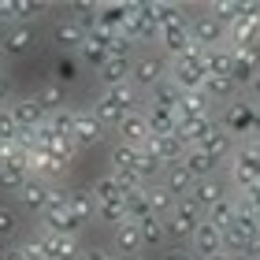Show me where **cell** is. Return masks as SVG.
<instances>
[{
    "instance_id": "6da1fadb",
    "label": "cell",
    "mask_w": 260,
    "mask_h": 260,
    "mask_svg": "<svg viewBox=\"0 0 260 260\" xmlns=\"http://www.w3.org/2000/svg\"><path fill=\"white\" fill-rule=\"evenodd\" d=\"M160 34V0H141V4H130V19L123 26V38L130 45L138 41H152Z\"/></svg>"
},
{
    "instance_id": "7a4b0ae2",
    "label": "cell",
    "mask_w": 260,
    "mask_h": 260,
    "mask_svg": "<svg viewBox=\"0 0 260 260\" xmlns=\"http://www.w3.org/2000/svg\"><path fill=\"white\" fill-rule=\"evenodd\" d=\"M41 231H49V234H78L82 223L71 216V208H67V190H60V186H52L49 190V201H45V208H41Z\"/></svg>"
},
{
    "instance_id": "3957f363",
    "label": "cell",
    "mask_w": 260,
    "mask_h": 260,
    "mask_svg": "<svg viewBox=\"0 0 260 260\" xmlns=\"http://www.w3.org/2000/svg\"><path fill=\"white\" fill-rule=\"evenodd\" d=\"M168 71H171V60H168V56L145 52V56H134V63H130V82H134V86L149 97L160 82H168Z\"/></svg>"
},
{
    "instance_id": "277c9868",
    "label": "cell",
    "mask_w": 260,
    "mask_h": 260,
    "mask_svg": "<svg viewBox=\"0 0 260 260\" xmlns=\"http://www.w3.org/2000/svg\"><path fill=\"white\" fill-rule=\"evenodd\" d=\"M168 78H171L182 93L201 89V86H205V49H197V45H193L190 52H182L179 60H171Z\"/></svg>"
},
{
    "instance_id": "5b68a950",
    "label": "cell",
    "mask_w": 260,
    "mask_h": 260,
    "mask_svg": "<svg viewBox=\"0 0 260 260\" xmlns=\"http://www.w3.org/2000/svg\"><path fill=\"white\" fill-rule=\"evenodd\" d=\"M227 45L231 49H260V4H245L242 15L227 22Z\"/></svg>"
},
{
    "instance_id": "8992f818",
    "label": "cell",
    "mask_w": 260,
    "mask_h": 260,
    "mask_svg": "<svg viewBox=\"0 0 260 260\" xmlns=\"http://www.w3.org/2000/svg\"><path fill=\"white\" fill-rule=\"evenodd\" d=\"M201 219H205V212H201L190 197H182L179 205H175V212L164 219V223H168V238H171V245H186V242H190Z\"/></svg>"
},
{
    "instance_id": "52a82bcc",
    "label": "cell",
    "mask_w": 260,
    "mask_h": 260,
    "mask_svg": "<svg viewBox=\"0 0 260 260\" xmlns=\"http://www.w3.org/2000/svg\"><path fill=\"white\" fill-rule=\"evenodd\" d=\"M219 126L227 130L231 138H238V134L253 138V134H260V112L253 108L249 101H231V104H223V119H219Z\"/></svg>"
},
{
    "instance_id": "ba28073f",
    "label": "cell",
    "mask_w": 260,
    "mask_h": 260,
    "mask_svg": "<svg viewBox=\"0 0 260 260\" xmlns=\"http://www.w3.org/2000/svg\"><path fill=\"white\" fill-rule=\"evenodd\" d=\"M190 41L197 49H219V45H227V26L216 15H208V11L190 15Z\"/></svg>"
},
{
    "instance_id": "9c48e42d",
    "label": "cell",
    "mask_w": 260,
    "mask_h": 260,
    "mask_svg": "<svg viewBox=\"0 0 260 260\" xmlns=\"http://www.w3.org/2000/svg\"><path fill=\"white\" fill-rule=\"evenodd\" d=\"M145 152H152L164 168H171V164H182V156H186V138L182 134H164V138H156V134H149V141L141 145Z\"/></svg>"
},
{
    "instance_id": "30bf717a",
    "label": "cell",
    "mask_w": 260,
    "mask_h": 260,
    "mask_svg": "<svg viewBox=\"0 0 260 260\" xmlns=\"http://www.w3.org/2000/svg\"><path fill=\"white\" fill-rule=\"evenodd\" d=\"M186 245H190V253H193L197 260H208V256L223 253V231L216 227V223L201 219V223H197V231H193V238L186 242Z\"/></svg>"
},
{
    "instance_id": "8fae6325",
    "label": "cell",
    "mask_w": 260,
    "mask_h": 260,
    "mask_svg": "<svg viewBox=\"0 0 260 260\" xmlns=\"http://www.w3.org/2000/svg\"><path fill=\"white\" fill-rule=\"evenodd\" d=\"M8 112H11V119H15V126H19V134H34L49 115H45V108L38 101H34V93L30 97H19V101H11L8 104Z\"/></svg>"
},
{
    "instance_id": "7c38bea8",
    "label": "cell",
    "mask_w": 260,
    "mask_h": 260,
    "mask_svg": "<svg viewBox=\"0 0 260 260\" xmlns=\"http://www.w3.org/2000/svg\"><path fill=\"white\" fill-rule=\"evenodd\" d=\"M108 138V130L97 123V115L93 112H75V130H71V141H75V149H93L101 145V141Z\"/></svg>"
},
{
    "instance_id": "4fadbf2b",
    "label": "cell",
    "mask_w": 260,
    "mask_h": 260,
    "mask_svg": "<svg viewBox=\"0 0 260 260\" xmlns=\"http://www.w3.org/2000/svg\"><path fill=\"white\" fill-rule=\"evenodd\" d=\"M78 56H82V63H89L93 71H97V67L112 56V34H104V30H97V26H86V41H82Z\"/></svg>"
},
{
    "instance_id": "5bb4252c",
    "label": "cell",
    "mask_w": 260,
    "mask_h": 260,
    "mask_svg": "<svg viewBox=\"0 0 260 260\" xmlns=\"http://www.w3.org/2000/svg\"><path fill=\"white\" fill-rule=\"evenodd\" d=\"M52 41H56V49H60L63 56L78 52L82 41H86V26H82L75 15H63V19H56V26H52Z\"/></svg>"
},
{
    "instance_id": "9a60e30c",
    "label": "cell",
    "mask_w": 260,
    "mask_h": 260,
    "mask_svg": "<svg viewBox=\"0 0 260 260\" xmlns=\"http://www.w3.org/2000/svg\"><path fill=\"white\" fill-rule=\"evenodd\" d=\"M38 238H41L45 256H49V260H82L78 234H49V231H41Z\"/></svg>"
},
{
    "instance_id": "2e32d148",
    "label": "cell",
    "mask_w": 260,
    "mask_h": 260,
    "mask_svg": "<svg viewBox=\"0 0 260 260\" xmlns=\"http://www.w3.org/2000/svg\"><path fill=\"white\" fill-rule=\"evenodd\" d=\"M193 149L208 152V156H212V160H216L219 168H223V164H231V160H234V149H238V141H234V138H231L223 126H216V130H212V134H208L205 141H197Z\"/></svg>"
},
{
    "instance_id": "e0dca14e",
    "label": "cell",
    "mask_w": 260,
    "mask_h": 260,
    "mask_svg": "<svg viewBox=\"0 0 260 260\" xmlns=\"http://www.w3.org/2000/svg\"><path fill=\"white\" fill-rule=\"evenodd\" d=\"M260 75V49H234V63H231V82L234 86H245Z\"/></svg>"
},
{
    "instance_id": "ac0fdd59",
    "label": "cell",
    "mask_w": 260,
    "mask_h": 260,
    "mask_svg": "<svg viewBox=\"0 0 260 260\" xmlns=\"http://www.w3.org/2000/svg\"><path fill=\"white\" fill-rule=\"evenodd\" d=\"M89 112H93V115H97V123H101L104 130H119V123H123V119H126V115H130V112H126V108H123V104H119V101H115V97H112V93H108V89H104V93H101V97H97V101H93V104H89Z\"/></svg>"
},
{
    "instance_id": "d6986e66",
    "label": "cell",
    "mask_w": 260,
    "mask_h": 260,
    "mask_svg": "<svg viewBox=\"0 0 260 260\" xmlns=\"http://www.w3.org/2000/svg\"><path fill=\"white\" fill-rule=\"evenodd\" d=\"M223 197H231V190H227V182L219 179V175H212V179H201V182H193V190H190V201L201 208V212H208L216 201H223Z\"/></svg>"
},
{
    "instance_id": "ffe728a7",
    "label": "cell",
    "mask_w": 260,
    "mask_h": 260,
    "mask_svg": "<svg viewBox=\"0 0 260 260\" xmlns=\"http://www.w3.org/2000/svg\"><path fill=\"white\" fill-rule=\"evenodd\" d=\"M126 19H130V4H97V11H93V26L104 34H123Z\"/></svg>"
},
{
    "instance_id": "44dd1931",
    "label": "cell",
    "mask_w": 260,
    "mask_h": 260,
    "mask_svg": "<svg viewBox=\"0 0 260 260\" xmlns=\"http://www.w3.org/2000/svg\"><path fill=\"white\" fill-rule=\"evenodd\" d=\"M175 115H179V126H182V123H193V119H208V115H212V101H208L201 89L182 93V101H179V108H175Z\"/></svg>"
},
{
    "instance_id": "7402d4cb",
    "label": "cell",
    "mask_w": 260,
    "mask_h": 260,
    "mask_svg": "<svg viewBox=\"0 0 260 260\" xmlns=\"http://www.w3.org/2000/svg\"><path fill=\"white\" fill-rule=\"evenodd\" d=\"M130 63H134V56H108L97 67V78L104 82V89H115L123 82H130Z\"/></svg>"
},
{
    "instance_id": "603a6c76",
    "label": "cell",
    "mask_w": 260,
    "mask_h": 260,
    "mask_svg": "<svg viewBox=\"0 0 260 260\" xmlns=\"http://www.w3.org/2000/svg\"><path fill=\"white\" fill-rule=\"evenodd\" d=\"M193 175L182 168V164H171V168H164V175H160V186L168 190L175 201H182V197H190V190H193Z\"/></svg>"
},
{
    "instance_id": "cb8c5ba5",
    "label": "cell",
    "mask_w": 260,
    "mask_h": 260,
    "mask_svg": "<svg viewBox=\"0 0 260 260\" xmlns=\"http://www.w3.org/2000/svg\"><path fill=\"white\" fill-rule=\"evenodd\" d=\"M34 26L30 22H19V26H8L4 34H0V45H4V52L8 56H22V52H30L34 49Z\"/></svg>"
},
{
    "instance_id": "d4e9b609",
    "label": "cell",
    "mask_w": 260,
    "mask_h": 260,
    "mask_svg": "<svg viewBox=\"0 0 260 260\" xmlns=\"http://www.w3.org/2000/svg\"><path fill=\"white\" fill-rule=\"evenodd\" d=\"M115 234V256H130V253H145V242H141V227L134 219L119 223V227L112 231Z\"/></svg>"
},
{
    "instance_id": "484cf974",
    "label": "cell",
    "mask_w": 260,
    "mask_h": 260,
    "mask_svg": "<svg viewBox=\"0 0 260 260\" xmlns=\"http://www.w3.org/2000/svg\"><path fill=\"white\" fill-rule=\"evenodd\" d=\"M49 190H52V186H45L41 179H30V182L15 193V201H19V208H22V212H30V216H41L45 201H49Z\"/></svg>"
},
{
    "instance_id": "4316f807",
    "label": "cell",
    "mask_w": 260,
    "mask_h": 260,
    "mask_svg": "<svg viewBox=\"0 0 260 260\" xmlns=\"http://www.w3.org/2000/svg\"><path fill=\"white\" fill-rule=\"evenodd\" d=\"M119 141L123 145H134L141 149L149 141V123H145V112H130L126 119L119 123Z\"/></svg>"
},
{
    "instance_id": "83f0119b",
    "label": "cell",
    "mask_w": 260,
    "mask_h": 260,
    "mask_svg": "<svg viewBox=\"0 0 260 260\" xmlns=\"http://www.w3.org/2000/svg\"><path fill=\"white\" fill-rule=\"evenodd\" d=\"M182 168L193 175V179L201 182V179H212V175H219V164L208 156V152H201V149H186V156H182Z\"/></svg>"
},
{
    "instance_id": "f1b7e54d",
    "label": "cell",
    "mask_w": 260,
    "mask_h": 260,
    "mask_svg": "<svg viewBox=\"0 0 260 260\" xmlns=\"http://www.w3.org/2000/svg\"><path fill=\"white\" fill-rule=\"evenodd\" d=\"M34 101H38L41 108H45V115H52V112H60L63 104H67V89H63L56 78H49V82H41V86H38Z\"/></svg>"
},
{
    "instance_id": "f546056e",
    "label": "cell",
    "mask_w": 260,
    "mask_h": 260,
    "mask_svg": "<svg viewBox=\"0 0 260 260\" xmlns=\"http://www.w3.org/2000/svg\"><path fill=\"white\" fill-rule=\"evenodd\" d=\"M231 63H234V49H231V45H219V49H205V75L231 78Z\"/></svg>"
},
{
    "instance_id": "4dcf8cb0",
    "label": "cell",
    "mask_w": 260,
    "mask_h": 260,
    "mask_svg": "<svg viewBox=\"0 0 260 260\" xmlns=\"http://www.w3.org/2000/svg\"><path fill=\"white\" fill-rule=\"evenodd\" d=\"M201 93L212 101V104H231L234 97H238V86H234L231 78H216V75H205V86H201Z\"/></svg>"
},
{
    "instance_id": "1f68e13d",
    "label": "cell",
    "mask_w": 260,
    "mask_h": 260,
    "mask_svg": "<svg viewBox=\"0 0 260 260\" xmlns=\"http://www.w3.org/2000/svg\"><path fill=\"white\" fill-rule=\"evenodd\" d=\"M141 227V242H145V249H168V223L164 219H156V216H145L138 223Z\"/></svg>"
},
{
    "instance_id": "d6a6232c",
    "label": "cell",
    "mask_w": 260,
    "mask_h": 260,
    "mask_svg": "<svg viewBox=\"0 0 260 260\" xmlns=\"http://www.w3.org/2000/svg\"><path fill=\"white\" fill-rule=\"evenodd\" d=\"M67 208H71V216H75L78 223H89L93 216H97V201H93L89 186L86 190H67Z\"/></svg>"
},
{
    "instance_id": "836d02e7",
    "label": "cell",
    "mask_w": 260,
    "mask_h": 260,
    "mask_svg": "<svg viewBox=\"0 0 260 260\" xmlns=\"http://www.w3.org/2000/svg\"><path fill=\"white\" fill-rule=\"evenodd\" d=\"M145 112V123H149V134H179V115L175 112H164V108H141Z\"/></svg>"
},
{
    "instance_id": "e575fe53",
    "label": "cell",
    "mask_w": 260,
    "mask_h": 260,
    "mask_svg": "<svg viewBox=\"0 0 260 260\" xmlns=\"http://www.w3.org/2000/svg\"><path fill=\"white\" fill-rule=\"evenodd\" d=\"M145 201H149V212L156 219H168L171 212H175V205H179V201H175L168 190H164L160 182H152V186H145Z\"/></svg>"
},
{
    "instance_id": "d590c367",
    "label": "cell",
    "mask_w": 260,
    "mask_h": 260,
    "mask_svg": "<svg viewBox=\"0 0 260 260\" xmlns=\"http://www.w3.org/2000/svg\"><path fill=\"white\" fill-rule=\"evenodd\" d=\"M179 101H182V89L175 86L171 78H168V82H160V86L149 93V108H164V112H175V108H179Z\"/></svg>"
},
{
    "instance_id": "8d00e7d4",
    "label": "cell",
    "mask_w": 260,
    "mask_h": 260,
    "mask_svg": "<svg viewBox=\"0 0 260 260\" xmlns=\"http://www.w3.org/2000/svg\"><path fill=\"white\" fill-rule=\"evenodd\" d=\"M205 219L208 223H216V227L223 231V227H231L234 219H238V197H223V201H216V205H212L208 212H205Z\"/></svg>"
},
{
    "instance_id": "74e56055",
    "label": "cell",
    "mask_w": 260,
    "mask_h": 260,
    "mask_svg": "<svg viewBox=\"0 0 260 260\" xmlns=\"http://www.w3.org/2000/svg\"><path fill=\"white\" fill-rule=\"evenodd\" d=\"M130 171H134V175H138V179L145 182V186H152V182H160V175H164V164H160L156 156H152V152H145V149H141V152H138V160H134V168H130Z\"/></svg>"
},
{
    "instance_id": "f35d334b",
    "label": "cell",
    "mask_w": 260,
    "mask_h": 260,
    "mask_svg": "<svg viewBox=\"0 0 260 260\" xmlns=\"http://www.w3.org/2000/svg\"><path fill=\"white\" fill-rule=\"evenodd\" d=\"M97 219H104L115 231L119 223H126V197H112V201H97Z\"/></svg>"
},
{
    "instance_id": "ab89813d",
    "label": "cell",
    "mask_w": 260,
    "mask_h": 260,
    "mask_svg": "<svg viewBox=\"0 0 260 260\" xmlns=\"http://www.w3.org/2000/svg\"><path fill=\"white\" fill-rule=\"evenodd\" d=\"M216 126H219V123H216V119L208 115V119H193V123H182V126H179V134L186 138V145H197V141H205V138H208V134H212Z\"/></svg>"
},
{
    "instance_id": "60d3db41",
    "label": "cell",
    "mask_w": 260,
    "mask_h": 260,
    "mask_svg": "<svg viewBox=\"0 0 260 260\" xmlns=\"http://www.w3.org/2000/svg\"><path fill=\"white\" fill-rule=\"evenodd\" d=\"M108 93L123 104L126 112H141V97H145V93H141L134 82H123V86H115V89H108Z\"/></svg>"
},
{
    "instance_id": "b9f144b4",
    "label": "cell",
    "mask_w": 260,
    "mask_h": 260,
    "mask_svg": "<svg viewBox=\"0 0 260 260\" xmlns=\"http://www.w3.org/2000/svg\"><path fill=\"white\" fill-rule=\"evenodd\" d=\"M112 182L119 186V193H123V197H126V193H138V190H145V182H141L130 168H112Z\"/></svg>"
},
{
    "instance_id": "7bdbcfd3",
    "label": "cell",
    "mask_w": 260,
    "mask_h": 260,
    "mask_svg": "<svg viewBox=\"0 0 260 260\" xmlns=\"http://www.w3.org/2000/svg\"><path fill=\"white\" fill-rule=\"evenodd\" d=\"M75 112H78V108H71V104H63L60 112H52V115H49V126L56 130V134L71 138V130H75Z\"/></svg>"
},
{
    "instance_id": "ee69618b",
    "label": "cell",
    "mask_w": 260,
    "mask_h": 260,
    "mask_svg": "<svg viewBox=\"0 0 260 260\" xmlns=\"http://www.w3.org/2000/svg\"><path fill=\"white\" fill-rule=\"evenodd\" d=\"M145 216H152V212H149V201H145V190H138V193H126V219L141 223Z\"/></svg>"
},
{
    "instance_id": "f6af8a7d",
    "label": "cell",
    "mask_w": 260,
    "mask_h": 260,
    "mask_svg": "<svg viewBox=\"0 0 260 260\" xmlns=\"http://www.w3.org/2000/svg\"><path fill=\"white\" fill-rule=\"evenodd\" d=\"M19 234V216L11 205H0V242H11Z\"/></svg>"
},
{
    "instance_id": "bcb514c9",
    "label": "cell",
    "mask_w": 260,
    "mask_h": 260,
    "mask_svg": "<svg viewBox=\"0 0 260 260\" xmlns=\"http://www.w3.org/2000/svg\"><path fill=\"white\" fill-rule=\"evenodd\" d=\"M138 152H141V149H134V145H123V141H115V145H112V168H134Z\"/></svg>"
},
{
    "instance_id": "7dc6e473",
    "label": "cell",
    "mask_w": 260,
    "mask_h": 260,
    "mask_svg": "<svg viewBox=\"0 0 260 260\" xmlns=\"http://www.w3.org/2000/svg\"><path fill=\"white\" fill-rule=\"evenodd\" d=\"M89 193H93V201H112V197H123V193H119V186L112 182V175H101V179L89 186Z\"/></svg>"
},
{
    "instance_id": "c3c4849f",
    "label": "cell",
    "mask_w": 260,
    "mask_h": 260,
    "mask_svg": "<svg viewBox=\"0 0 260 260\" xmlns=\"http://www.w3.org/2000/svg\"><path fill=\"white\" fill-rule=\"evenodd\" d=\"M0 141H19V126H15V119H11V112L8 108H0Z\"/></svg>"
},
{
    "instance_id": "681fc988",
    "label": "cell",
    "mask_w": 260,
    "mask_h": 260,
    "mask_svg": "<svg viewBox=\"0 0 260 260\" xmlns=\"http://www.w3.org/2000/svg\"><path fill=\"white\" fill-rule=\"evenodd\" d=\"M71 78H78V75H75V60L60 52V60H56V82L63 86V82H71Z\"/></svg>"
},
{
    "instance_id": "f907efd6",
    "label": "cell",
    "mask_w": 260,
    "mask_h": 260,
    "mask_svg": "<svg viewBox=\"0 0 260 260\" xmlns=\"http://www.w3.org/2000/svg\"><path fill=\"white\" fill-rule=\"evenodd\" d=\"M160 260H197V256L190 253V245H168L160 253Z\"/></svg>"
},
{
    "instance_id": "816d5d0a",
    "label": "cell",
    "mask_w": 260,
    "mask_h": 260,
    "mask_svg": "<svg viewBox=\"0 0 260 260\" xmlns=\"http://www.w3.org/2000/svg\"><path fill=\"white\" fill-rule=\"evenodd\" d=\"M82 260H119V256L108 249H82Z\"/></svg>"
},
{
    "instance_id": "f5cc1de1",
    "label": "cell",
    "mask_w": 260,
    "mask_h": 260,
    "mask_svg": "<svg viewBox=\"0 0 260 260\" xmlns=\"http://www.w3.org/2000/svg\"><path fill=\"white\" fill-rule=\"evenodd\" d=\"M11 104V86H8V78L0 75V108H8Z\"/></svg>"
},
{
    "instance_id": "db71d44e",
    "label": "cell",
    "mask_w": 260,
    "mask_h": 260,
    "mask_svg": "<svg viewBox=\"0 0 260 260\" xmlns=\"http://www.w3.org/2000/svg\"><path fill=\"white\" fill-rule=\"evenodd\" d=\"M4 260H26V253H22V249H8Z\"/></svg>"
},
{
    "instance_id": "11a10c76",
    "label": "cell",
    "mask_w": 260,
    "mask_h": 260,
    "mask_svg": "<svg viewBox=\"0 0 260 260\" xmlns=\"http://www.w3.org/2000/svg\"><path fill=\"white\" fill-rule=\"evenodd\" d=\"M208 260H238V256H231V253H216V256H208Z\"/></svg>"
},
{
    "instance_id": "9f6ffc18",
    "label": "cell",
    "mask_w": 260,
    "mask_h": 260,
    "mask_svg": "<svg viewBox=\"0 0 260 260\" xmlns=\"http://www.w3.org/2000/svg\"><path fill=\"white\" fill-rule=\"evenodd\" d=\"M119 260H145V253H130V256H119Z\"/></svg>"
},
{
    "instance_id": "6f0895ef",
    "label": "cell",
    "mask_w": 260,
    "mask_h": 260,
    "mask_svg": "<svg viewBox=\"0 0 260 260\" xmlns=\"http://www.w3.org/2000/svg\"><path fill=\"white\" fill-rule=\"evenodd\" d=\"M4 56H8V52H4V45H0V63H4Z\"/></svg>"
}]
</instances>
